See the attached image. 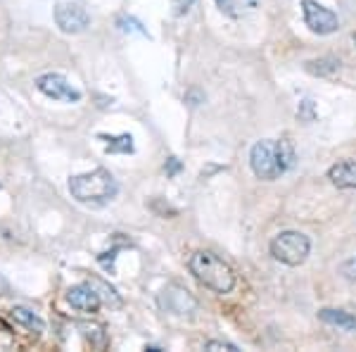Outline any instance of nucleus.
Instances as JSON below:
<instances>
[{"label":"nucleus","mask_w":356,"mask_h":352,"mask_svg":"<svg viewBox=\"0 0 356 352\" xmlns=\"http://www.w3.org/2000/svg\"><path fill=\"white\" fill-rule=\"evenodd\" d=\"M171 3H174V8H176V14H186L188 10L192 8L195 0H171Z\"/></svg>","instance_id":"22"},{"label":"nucleus","mask_w":356,"mask_h":352,"mask_svg":"<svg viewBox=\"0 0 356 352\" xmlns=\"http://www.w3.org/2000/svg\"><path fill=\"white\" fill-rule=\"evenodd\" d=\"M204 350H214V352H219V350L237 352L235 345H233V343H226V340H207V343H204Z\"/></svg>","instance_id":"20"},{"label":"nucleus","mask_w":356,"mask_h":352,"mask_svg":"<svg viewBox=\"0 0 356 352\" xmlns=\"http://www.w3.org/2000/svg\"><path fill=\"white\" fill-rule=\"evenodd\" d=\"M117 181L107 169H93L88 174H77L69 179V193L81 205L100 207L117 195Z\"/></svg>","instance_id":"2"},{"label":"nucleus","mask_w":356,"mask_h":352,"mask_svg":"<svg viewBox=\"0 0 356 352\" xmlns=\"http://www.w3.org/2000/svg\"><path fill=\"white\" fill-rule=\"evenodd\" d=\"M186 100H192L190 105H197V103H199V100H202V98H199V93H197V90H190V93L186 95Z\"/></svg>","instance_id":"25"},{"label":"nucleus","mask_w":356,"mask_h":352,"mask_svg":"<svg viewBox=\"0 0 356 352\" xmlns=\"http://www.w3.org/2000/svg\"><path fill=\"white\" fill-rule=\"evenodd\" d=\"M328 179H330L333 186L342 190L356 188V159H342V162L333 164L328 169Z\"/></svg>","instance_id":"10"},{"label":"nucleus","mask_w":356,"mask_h":352,"mask_svg":"<svg viewBox=\"0 0 356 352\" xmlns=\"http://www.w3.org/2000/svg\"><path fill=\"white\" fill-rule=\"evenodd\" d=\"M36 88L48 98L62 100V103H79L81 100V90L74 88L72 81L62 74H43V77L36 79Z\"/></svg>","instance_id":"6"},{"label":"nucleus","mask_w":356,"mask_h":352,"mask_svg":"<svg viewBox=\"0 0 356 352\" xmlns=\"http://www.w3.org/2000/svg\"><path fill=\"white\" fill-rule=\"evenodd\" d=\"M100 141H107L105 150L107 153H133V136L131 133H121V136H105V133H100Z\"/></svg>","instance_id":"15"},{"label":"nucleus","mask_w":356,"mask_h":352,"mask_svg":"<svg viewBox=\"0 0 356 352\" xmlns=\"http://www.w3.org/2000/svg\"><path fill=\"white\" fill-rule=\"evenodd\" d=\"M214 3L219 5V10L224 14L237 19V17H242V14L252 12L255 5H257V0H214Z\"/></svg>","instance_id":"12"},{"label":"nucleus","mask_w":356,"mask_h":352,"mask_svg":"<svg viewBox=\"0 0 356 352\" xmlns=\"http://www.w3.org/2000/svg\"><path fill=\"white\" fill-rule=\"evenodd\" d=\"M90 286L100 288V291H102V295L107 297V302L112 300V302H115V305H121V297H119L115 288H112V286H107L105 281H100V279H93V281H90Z\"/></svg>","instance_id":"18"},{"label":"nucleus","mask_w":356,"mask_h":352,"mask_svg":"<svg viewBox=\"0 0 356 352\" xmlns=\"http://www.w3.org/2000/svg\"><path fill=\"white\" fill-rule=\"evenodd\" d=\"M67 302L74 309H79V312L93 314V312H98V307H100V295L90 284H81V286H74L67 291Z\"/></svg>","instance_id":"9"},{"label":"nucleus","mask_w":356,"mask_h":352,"mask_svg":"<svg viewBox=\"0 0 356 352\" xmlns=\"http://www.w3.org/2000/svg\"><path fill=\"white\" fill-rule=\"evenodd\" d=\"M12 319L19 324V326H24L29 331H36V333L46 331V322H43L39 314H34L31 309H26V307H14L12 309Z\"/></svg>","instance_id":"13"},{"label":"nucleus","mask_w":356,"mask_h":352,"mask_svg":"<svg viewBox=\"0 0 356 352\" xmlns=\"http://www.w3.org/2000/svg\"><path fill=\"white\" fill-rule=\"evenodd\" d=\"M342 271H344V276H347V279L356 281V257L349 260V262L342 266Z\"/></svg>","instance_id":"23"},{"label":"nucleus","mask_w":356,"mask_h":352,"mask_svg":"<svg viewBox=\"0 0 356 352\" xmlns=\"http://www.w3.org/2000/svg\"><path fill=\"white\" fill-rule=\"evenodd\" d=\"M10 291H12V288H10V281L5 279L3 274H0V297H8Z\"/></svg>","instance_id":"24"},{"label":"nucleus","mask_w":356,"mask_h":352,"mask_svg":"<svg viewBox=\"0 0 356 352\" xmlns=\"http://www.w3.org/2000/svg\"><path fill=\"white\" fill-rule=\"evenodd\" d=\"M55 22L64 34H81V31L88 29L90 17L77 3H59L55 8Z\"/></svg>","instance_id":"8"},{"label":"nucleus","mask_w":356,"mask_h":352,"mask_svg":"<svg viewBox=\"0 0 356 352\" xmlns=\"http://www.w3.org/2000/svg\"><path fill=\"white\" fill-rule=\"evenodd\" d=\"M354 43H356V34H354Z\"/></svg>","instance_id":"26"},{"label":"nucleus","mask_w":356,"mask_h":352,"mask_svg":"<svg viewBox=\"0 0 356 352\" xmlns=\"http://www.w3.org/2000/svg\"><path fill=\"white\" fill-rule=\"evenodd\" d=\"M117 24H119V29H121V31H136V34L148 36V31L140 26V22H136V19H131V17H119Z\"/></svg>","instance_id":"19"},{"label":"nucleus","mask_w":356,"mask_h":352,"mask_svg":"<svg viewBox=\"0 0 356 352\" xmlns=\"http://www.w3.org/2000/svg\"><path fill=\"white\" fill-rule=\"evenodd\" d=\"M311 253V241L299 231H283L271 241V255L273 260L288 264V266H299L306 262Z\"/></svg>","instance_id":"4"},{"label":"nucleus","mask_w":356,"mask_h":352,"mask_svg":"<svg viewBox=\"0 0 356 352\" xmlns=\"http://www.w3.org/2000/svg\"><path fill=\"white\" fill-rule=\"evenodd\" d=\"M318 319L323 324H330V326L344 329V331H356V317L344 309H321L318 312Z\"/></svg>","instance_id":"11"},{"label":"nucleus","mask_w":356,"mask_h":352,"mask_svg":"<svg viewBox=\"0 0 356 352\" xmlns=\"http://www.w3.org/2000/svg\"><path fill=\"white\" fill-rule=\"evenodd\" d=\"M181 167H183V164L178 162L176 157H169V159H166V164H164V172L169 176H176L178 172H181Z\"/></svg>","instance_id":"21"},{"label":"nucleus","mask_w":356,"mask_h":352,"mask_svg":"<svg viewBox=\"0 0 356 352\" xmlns=\"http://www.w3.org/2000/svg\"><path fill=\"white\" fill-rule=\"evenodd\" d=\"M159 305L164 312L176 317H192L197 309V300L181 286H166L159 295Z\"/></svg>","instance_id":"7"},{"label":"nucleus","mask_w":356,"mask_h":352,"mask_svg":"<svg viewBox=\"0 0 356 352\" xmlns=\"http://www.w3.org/2000/svg\"><path fill=\"white\" fill-rule=\"evenodd\" d=\"M250 162H252V172L257 174V179L273 181L293 167L295 146L288 141V138H280V141L264 138V141L255 143L252 155H250Z\"/></svg>","instance_id":"1"},{"label":"nucleus","mask_w":356,"mask_h":352,"mask_svg":"<svg viewBox=\"0 0 356 352\" xmlns=\"http://www.w3.org/2000/svg\"><path fill=\"white\" fill-rule=\"evenodd\" d=\"M79 329H81V335H83L86 340H88L93 348H98L102 350L107 345V331L102 324H88V322H81L79 324Z\"/></svg>","instance_id":"14"},{"label":"nucleus","mask_w":356,"mask_h":352,"mask_svg":"<svg viewBox=\"0 0 356 352\" xmlns=\"http://www.w3.org/2000/svg\"><path fill=\"white\" fill-rule=\"evenodd\" d=\"M304 67H306V72L316 74V77H330L333 72H337L339 62L335 57H318V60H309Z\"/></svg>","instance_id":"16"},{"label":"nucleus","mask_w":356,"mask_h":352,"mask_svg":"<svg viewBox=\"0 0 356 352\" xmlns=\"http://www.w3.org/2000/svg\"><path fill=\"white\" fill-rule=\"evenodd\" d=\"M297 117H299L301 121H306V124H309V121H314L316 119V105H314V100H301L299 103V110H297Z\"/></svg>","instance_id":"17"},{"label":"nucleus","mask_w":356,"mask_h":352,"mask_svg":"<svg viewBox=\"0 0 356 352\" xmlns=\"http://www.w3.org/2000/svg\"><path fill=\"white\" fill-rule=\"evenodd\" d=\"M301 14H304V24L309 26V31H314L318 36L335 34L339 29V19L330 8L316 3V0H301Z\"/></svg>","instance_id":"5"},{"label":"nucleus","mask_w":356,"mask_h":352,"mask_svg":"<svg viewBox=\"0 0 356 352\" xmlns=\"http://www.w3.org/2000/svg\"><path fill=\"white\" fill-rule=\"evenodd\" d=\"M190 266L192 276L202 284L204 288H209V291L214 293H230L235 288V274L233 269H230L228 264L224 262L221 257H217L214 253H204V250H199L190 257Z\"/></svg>","instance_id":"3"}]
</instances>
